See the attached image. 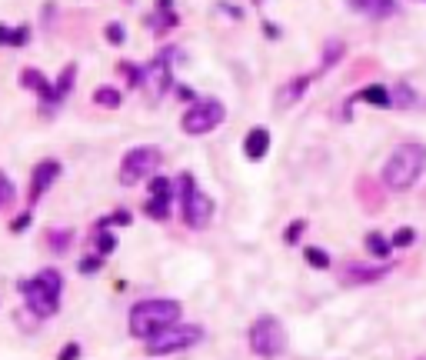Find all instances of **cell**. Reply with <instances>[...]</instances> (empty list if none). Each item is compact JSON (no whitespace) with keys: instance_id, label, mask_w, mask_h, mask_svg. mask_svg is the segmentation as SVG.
Wrapping results in <instances>:
<instances>
[{"instance_id":"obj_1","label":"cell","mask_w":426,"mask_h":360,"mask_svg":"<svg viewBox=\"0 0 426 360\" xmlns=\"http://www.w3.org/2000/svg\"><path fill=\"white\" fill-rule=\"evenodd\" d=\"M180 321V303L173 297H147V301H137L130 307V334L137 341H153L157 334H164L167 327Z\"/></svg>"},{"instance_id":"obj_2","label":"cell","mask_w":426,"mask_h":360,"mask_svg":"<svg viewBox=\"0 0 426 360\" xmlns=\"http://www.w3.org/2000/svg\"><path fill=\"white\" fill-rule=\"evenodd\" d=\"M426 171V147L423 144H396L393 153L387 157L383 164V184L389 190H409Z\"/></svg>"},{"instance_id":"obj_3","label":"cell","mask_w":426,"mask_h":360,"mask_svg":"<svg viewBox=\"0 0 426 360\" xmlns=\"http://www.w3.org/2000/svg\"><path fill=\"white\" fill-rule=\"evenodd\" d=\"M60 290H64V281H60L57 270H40L30 281H20L23 303H27V310H30L34 317H40V321L54 317L57 310H60Z\"/></svg>"},{"instance_id":"obj_4","label":"cell","mask_w":426,"mask_h":360,"mask_svg":"<svg viewBox=\"0 0 426 360\" xmlns=\"http://www.w3.org/2000/svg\"><path fill=\"white\" fill-rule=\"evenodd\" d=\"M177 187H180V214H184V224L193 230H204L213 220V200L210 193L197 187V177L193 173H180L177 177Z\"/></svg>"},{"instance_id":"obj_5","label":"cell","mask_w":426,"mask_h":360,"mask_svg":"<svg viewBox=\"0 0 426 360\" xmlns=\"http://www.w3.org/2000/svg\"><path fill=\"white\" fill-rule=\"evenodd\" d=\"M250 350L263 360H273L287 350V330H283V323L273 314H263V317L253 321V327H250Z\"/></svg>"},{"instance_id":"obj_6","label":"cell","mask_w":426,"mask_h":360,"mask_svg":"<svg viewBox=\"0 0 426 360\" xmlns=\"http://www.w3.org/2000/svg\"><path fill=\"white\" fill-rule=\"evenodd\" d=\"M157 167H160V147H133V151H127L124 160H120V184H124V187H133V184L153 177Z\"/></svg>"},{"instance_id":"obj_7","label":"cell","mask_w":426,"mask_h":360,"mask_svg":"<svg viewBox=\"0 0 426 360\" xmlns=\"http://www.w3.org/2000/svg\"><path fill=\"white\" fill-rule=\"evenodd\" d=\"M200 341H204V330L197 323H173L164 334H157L153 341H147V354H153V357L157 354H177V350H186Z\"/></svg>"},{"instance_id":"obj_8","label":"cell","mask_w":426,"mask_h":360,"mask_svg":"<svg viewBox=\"0 0 426 360\" xmlns=\"http://www.w3.org/2000/svg\"><path fill=\"white\" fill-rule=\"evenodd\" d=\"M223 117H226V111H223L220 100L217 97H204V100H193V107L184 114L180 127L186 133H210L223 124Z\"/></svg>"},{"instance_id":"obj_9","label":"cell","mask_w":426,"mask_h":360,"mask_svg":"<svg viewBox=\"0 0 426 360\" xmlns=\"http://www.w3.org/2000/svg\"><path fill=\"white\" fill-rule=\"evenodd\" d=\"M177 50H164V54H157V57L150 60L147 67H144V87H147L150 100H160V97L170 91V57H173Z\"/></svg>"},{"instance_id":"obj_10","label":"cell","mask_w":426,"mask_h":360,"mask_svg":"<svg viewBox=\"0 0 426 360\" xmlns=\"http://www.w3.org/2000/svg\"><path fill=\"white\" fill-rule=\"evenodd\" d=\"M170 204H173V184H170L167 177H153L150 180V200L144 204V210H147L153 220H167Z\"/></svg>"},{"instance_id":"obj_11","label":"cell","mask_w":426,"mask_h":360,"mask_svg":"<svg viewBox=\"0 0 426 360\" xmlns=\"http://www.w3.org/2000/svg\"><path fill=\"white\" fill-rule=\"evenodd\" d=\"M57 177H60V164L57 160H40L34 167V177H30V200H40L43 190L50 187Z\"/></svg>"},{"instance_id":"obj_12","label":"cell","mask_w":426,"mask_h":360,"mask_svg":"<svg viewBox=\"0 0 426 360\" xmlns=\"http://www.w3.org/2000/svg\"><path fill=\"white\" fill-rule=\"evenodd\" d=\"M389 274V264H380V267H360V264H350L343 281L347 284H373V281H383Z\"/></svg>"},{"instance_id":"obj_13","label":"cell","mask_w":426,"mask_h":360,"mask_svg":"<svg viewBox=\"0 0 426 360\" xmlns=\"http://www.w3.org/2000/svg\"><path fill=\"white\" fill-rule=\"evenodd\" d=\"M267 151H270V131L267 127H253V131L246 133V140H243V153L250 160H263Z\"/></svg>"},{"instance_id":"obj_14","label":"cell","mask_w":426,"mask_h":360,"mask_svg":"<svg viewBox=\"0 0 426 360\" xmlns=\"http://www.w3.org/2000/svg\"><path fill=\"white\" fill-rule=\"evenodd\" d=\"M353 100L360 104H373V107H393V87H383V84H370L363 91H356Z\"/></svg>"},{"instance_id":"obj_15","label":"cell","mask_w":426,"mask_h":360,"mask_svg":"<svg viewBox=\"0 0 426 360\" xmlns=\"http://www.w3.org/2000/svg\"><path fill=\"white\" fill-rule=\"evenodd\" d=\"M310 80H313V77H297V80H290V84H287V87L277 94V107H290V104H297L300 97L307 94Z\"/></svg>"},{"instance_id":"obj_16","label":"cell","mask_w":426,"mask_h":360,"mask_svg":"<svg viewBox=\"0 0 426 360\" xmlns=\"http://www.w3.org/2000/svg\"><path fill=\"white\" fill-rule=\"evenodd\" d=\"M356 10H363V14H370V17L376 20H383L389 17L393 10H396V0H350Z\"/></svg>"},{"instance_id":"obj_17","label":"cell","mask_w":426,"mask_h":360,"mask_svg":"<svg viewBox=\"0 0 426 360\" xmlns=\"http://www.w3.org/2000/svg\"><path fill=\"white\" fill-rule=\"evenodd\" d=\"M30 44V30L27 27H7L0 23V47H23Z\"/></svg>"},{"instance_id":"obj_18","label":"cell","mask_w":426,"mask_h":360,"mask_svg":"<svg viewBox=\"0 0 426 360\" xmlns=\"http://www.w3.org/2000/svg\"><path fill=\"white\" fill-rule=\"evenodd\" d=\"M367 247H370L373 257H380V260H387L389 254H393V240H387L380 230H373V234H367Z\"/></svg>"},{"instance_id":"obj_19","label":"cell","mask_w":426,"mask_h":360,"mask_svg":"<svg viewBox=\"0 0 426 360\" xmlns=\"http://www.w3.org/2000/svg\"><path fill=\"white\" fill-rule=\"evenodd\" d=\"M74 77H77V67L74 64H67V67H64V74L57 77V97H60V100H64V97L70 94V87H74Z\"/></svg>"},{"instance_id":"obj_20","label":"cell","mask_w":426,"mask_h":360,"mask_svg":"<svg viewBox=\"0 0 426 360\" xmlns=\"http://www.w3.org/2000/svg\"><path fill=\"white\" fill-rule=\"evenodd\" d=\"M303 254H307V264L316 267V270H327V267H330V254L320 250V247H307Z\"/></svg>"},{"instance_id":"obj_21","label":"cell","mask_w":426,"mask_h":360,"mask_svg":"<svg viewBox=\"0 0 426 360\" xmlns=\"http://www.w3.org/2000/svg\"><path fill=\"white\" fill-rule=\"evenodd\" d=\"M93 100H97L100 107H120V94H117L113 87H100V91L93 94Z\"/></svg>"},{"instance_id":"obj_22","label":"cell","mask_w":426,"mask_h":360,"mask_svg":"<svg viewBox=\"0 0 426 360\" xmlns=\"http://www.w3.org/2000/svg\"><path fill=\"white\" fill-rule=\"evenodd\" d=\"M389 240H393V247H409L413 240H416V230H413V227H400L393 237H389Z\"/></svg>"},{"instance_id":"obj_23","label":"cell","mask_w":426,"mask_h":360,"mask_svg":"<svg viewBox=\"0 0 426 360\" xmlns=\"http://www.w3.org/2000/svg\"><path fill=\"white\" fill-rule=\"evenodd\" d=\"M104 34H107V40H110L113 47H120V44L127 40V34H124V23H117V20H113V23H107V30H104Z\"/></svg>"},{"instance_id":"obj_24","label":"cell","mask_w":426,"mask_h":360,"mask_svg":"<svg viewBox=\"0 0 426 360\" xmlns=\"http://www.w3.org/2000/svg\"><path fill=\"white\" fill-rule=\"evenodd\" d=\"M340 54H343V44H340V40L327 44V54H323V70H327V67H333L336 60H340Z\"/></svg>"},{"instance_id":"obj_25","label":"cell","mask_w":426,"mask_h":360,"mask_svg":"<svg viewBox=\"0 0 426 360\" xmlns=\"http://www.w3.org/2000/svg\"><path fill=\"white\" fill-rule=\"evenodd\" d=\"M113 247H117V237H113V234H100V237H97V257L113 254Z\"/></svg>"},{"instance_id":"obj_26","label":"cell","mask_w":426,"mask_h":360,"mask_svg":"<svg viewBox=\"0 0 426 360\" xmlns=\"http://www.w3.org/2000/svg\"><path fill=\"white\" fill-rule=\"evenodd\" d=\"M413 104V94H409L407 87L400 84V87H393V107H409Z\"/></svg>"},{"instance_id":"obj_27","label":"cell","mask_w":426,"mask_h":360,"mask_svg":"<svg viewBox=\"0 0 426 360\" xmlns=\"http://www.w3.org/2000/svg\"><path fill=\"white\" fill-rule=\"evenodd\" d=\"M10 200H14V184H10L3 173H0V207H7Z\"/></svg>"},{"instance_id":"obj_28","label":"cell","mask_w":426,"mask_h":360,"mask_svg":"<svg viewBox=\"0 0 426 360\" xmlns=\"http://www.w3.org/2000/svg\"><path fill=\"white\" fill-rule=\"evenodd\" d=\"M303 230H307V220H297V224H290V227H287V234H283V240H287V244H297Z\"/></svg>"},{"instance_id":"obj_29","label":"cell","mask_w":426,"mask_h":360,"mask_svg":"<svg viewBox=\"0 0 426 360\" xmlns=\"http://www.w3.org/2000/svg\"><path fill=\"white\" fill-rule=\"evenodd\" d=\"M67 240H70V230H50V244H57L54 250H67Z\"/></svg>"},{"instance_id":"obj_30","label":"cell","mask_w":426,"mask_h":360,"mask_svg":"<svg viewBox=\"0 0 426 360\" xmlns=\"http://www.w3.org/2000/svg\"><path fill=\"white\" fill-rule=\"evenodd\" d=\"M77 357H80V347H77V343H67V347L60 350V360H77Z\"/></svg>"},{"instance_id":"obj_31","label":"cell","mask_w":426,"mask_h":360,"mask_svg":"<svg viewBox=\"0 0 426 360\" xmlns=\"http://www.w3.org/2000/svg\"><path fill=\"white\" fill-rule=\"evenodd\" d=\"M97 267H100V257H84V260H80V270H84V274H93Z\"/></svg>"},{"instance_id":"obj_32","label":"cell","mask_w":426,"mask_h":360,"mask_svg":"<svg viewBox=\"0 0 426 360\" xmlns=\"http://www.w3.org/2000/svg\"><path fill=\"white\" fill-rule=\"evenodd\" d=\"M23 227H30V214H20L17 220H14V230H23Z\"/></svg>"},{"instance_id":"obj_33","label":"cell","mask_w":426,"mask_h":360,"mask_svg":"<svg viewBox=\"0 0 426 360\" xmlns=\"http://www.w3.org/2000/svg\"><path fill=\"white\" fill-rule=\"evenodd\" d=\"M263 30H267V37H270V40H277V37H280V34H277V27H273V23H263Z\"/></svg>"}]
</instances>
